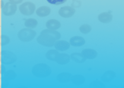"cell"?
Here are the masks:
<instances>
[{
	"mask_svg": "<svg viewBox=\"0 0 124 88\" xmlns=\"http://www.w3.org/2000/svg\"><path fill=\"white\" fill-rule=\"evenodd\" d=\"M24 25L28 29H34L37 25V21L34 19H28L25 20L24 21Z\"/></svg>",
	"mask_w": 124,
	"mask_h": 88,
	"instance_id": "cell-20",
	"label": "cell"
},
{
	"mask_svg": "<svg viewBox=\"0 0 124 88\" xmlns=\"http://www.w3.org/2000/svg\"><path fill=\"white\" fill-rule=\"evenodd\" d=\"M79 31L82 33V34H88L89 32H91V27L89 25L85 24L80 26L79 28Z\"/></svg>",
	"mask_w": 124,
	"mask_h": 88,
	"instance_id": "cell-22",
	"label": "cell"
},
{
	"mask_svg": "<svg viewBox=\"0 0 124 88\" xmlns=\"http://www.w3.org/2000/svg\"><path fill=\"white\" fill-rule=\"evenodd\" d=\"M9 42H10V38L7 35H1V45L2 46L6 45Z\"/></svg>",
	"mask_w": 124,
	"mask_h": 88,
	"instance_id": "cell-23",
	"label": "cell"
},
{
	"mask_svg": "<svg viewBox=\"0 0 124 88\" xmlns=\"http://www.w3.org/2000/svg\"><path fill=\"white\" fill-rule=\"evenodd\" d=\"M70 43L66 41H62V40H58L56 41L55 45H54V47L56 50L58 51H66L70 47Z\"/></svg>",
	"mask_w": 124,
	"mask_h": 88,
	"instance_id": "cell-8",
	"label": "cell"
},
{
	"mask_svg": "<svg viewBox=\"0 0 124 88\" xmlns=\"http://www.w3.org/2000/svg\"><path fill=\"white\" fill-rule=\"evenodd\" d=\"M71 59L76 63H84L86 60V58L82 53H72L71 54Z\"/></svg>",
	"mask_w": 124,
	"mask_h": 88,
	"instance_id": "cell-17",
	"label": "cell"
},
{
	"mask_svg": "<svg viewBox=\"0 0 124 88\" xmlns=\"http://www.w3.org/2000/svg\"><path fill=\"white\" fill-rule=\"evenodd\" d=\"M51 9L48 6H41L36 10V14L40 17H46L50 14Z\"/></svg>",
	"mask_w": 124,
	"mask_h": 88,
	"instance_id": "cell-13",
	"label": "cell"
},
{
	"mask_svg": "<svg viewBox=\"0 0 124 88\" xmlns=\"http://www.w3.org/2000/svg\"><path fill=\"white\" fill-rule=\"evenodd\" d=\"M23 0H9V2L11 3H12V4H15V5H17V4H20L22 2Z\"/></svg>",
	"mask_w": 124,
	"mask_h": 88,
	"instance_id": "cell-26",
	"label": "cell"
},
{
	"mask_svg": "<svg viewBox=\"0 0 124 88\" xmlns=\"http://www.w3.org/2000/svg\"><path fill=\"white\" fill-rule=\"evenodd\" d=\"M81 5H82V2L80 1H78V0H73L72 4V6L74 8H79Z\"/></svg>",
	"mask_w": 124,
	"mask_h": 88,
	"instance_id": "cell-25",
	"label": "cell"
},
{
	"mask_svg": "<svg viewBox=\"0 0 124 88\" xmlns=\"http://www.w3.org/2000/svg\"><path fill=\"white\" fill-rule=\"evenodd\" d=\"M2 9L3 15L6 16H10V15H13L15 14L16 11H17V6H16L15 4L7 2L4 5V7Z\"/></svg>",
	"mask_w": 124,
	"mask_h": 88,
	"instance_id": "cell-7",
	"label": "cell"
},
{
	"mask_svg": "<svg viewBox=\"0 0 124 88\" xmlns=\"http://www.w3.org/2000/svg\"><path fill=\"white\" fill-rule=\"evenodd\" d=\"M82 54H83V56L86 59H94L97 56H98V53L96 51L93 50V49H84L82 51Z\"/></svg>",
	"mask_w": 124,
	"mask_h": 88,
	"instance_id": "cell-12",
	"label": "cell"
},
{
	"mask_svg": "<svg viewBox=\"0 0 124 88\" xmlns=\"http://www.w3.org/2000/svg\"><path fill=\"white\" fill-rule=\"evenodd\" d=\"M46 29L50 30H57L61 27V24L60 21L56 19H50L46 21Z\"/></svg>",
	"mask_w": 124,
	"mask_h": 88,
	"instance_id": "cell-11",
	"label": "cell"
},
{
	"mask_svg": "<svg viewBox=\"0 0 124 88\" xmlns=\"http://www.w3.org/2000/svg\"><path fill=\"white\" fill-rule=\"evenodd\" d=\"M98 20L102 23H109L113 20V15L109 12H102L98 15Z\"/></svg>",
	"mask_w": 124,
	"mask_h": 88,
	"instance_id": "cell-14",
	"label": "cell"
},
{
	"mask_svg": "<svg viewBox=\"0 0 124 88\" xmlns=\"http://www.w3.org/2000/svg\"><path fill=\"white\" fill-rule=\"evenodd\" d=\"M116 77V73L114 71L112 70H107L102 75L101 77V80L104 82H110L113 80Z\"/></svg>",
	"mask_w": 124,
	"mask_h": 88,
	"instance_id": "cell-15",
	"label": "cell"
},
{
	"mask_svg": "<svg viewBox=\"0 0 124 88\" xmlns=\"http://www.w3.org/2000/svg\"><path fill=\"white\" fill-rule=\"evenodd\" d=\"M3 71H5V68H3V66H1V74H3Z\"/></svg>",
	"mask_w": 124,
	"mask_h": 88,
	"instance_id": "cell-27",
	"label": "cell"
},
{
	"mask_svg": "<svg viewBox=\"0 0 124 88\" xmlns=\"http://www.w3.org/2000/svg\"><path fill=\"white\" fill-rule=\"evenodd\" d=\"M66 1H67V0H47V2L49 3L53 4V5H56L63 4Z\"/></svg>",
	"mask_w": 124,
	"mask_h": 88,
	"instance_id": "cell-24",
	"label": "cell"
},
{
	"mask_svg": "<svg viewBox=\"0 0 124 88\" xmlns=\"http://www.w3.org/2000/svg\"><path fill=\"white\" fill-rule=\"evenodd\" d=\"M72 83L75 85H82L85 83V79L82 75H74L72 77L71 79Z\"/></svg>",
	"mask_w": 124,
	"mask_h": 88,
	"instance_id": "cell-18",
	"label": "cell"
},
{
	"mask_svg": "<svg viewBox=\"0 0 124 88\" xmlns=\"http://www.w3.org/2000/svg\"><path fill=\"white\" fill-rule=\"evenodd\" d=\"M70 45L74 47H80L85 44V41L82 37L80 36H74L70 38L69 41Z\"/></svg>",
	"mask_w": 124,
	"mask_h": 88,
	"instance_id": "cell-9",
	"label": "cell"
},
{
	"mask_svg": "<svg viewBox=\"0 0 124 88\" xmlns=\"http://www.w3.org/2000/svg\"><path fill=\"white\" fill-rule=\"evenodd\" d=\"M72 75L69 73H61L56 77V80L60 83H68L71 81Z\"/></svg>",
	"mask_w": 124,
	"mask_h": 88,
	"instance_id": "cell-16",
	"label": "cell"
},
{
	"mask_svg": "<svg viewBox=\"0 0 124 88\" xmlns=\"http://www.w3.org/2000/svg\"><path fill=\"white\" fill-rule=\"evenodd\" d=\"M17 60V57L15 54L8 51H1V62L2 64H11Z\"/></svg>",
	"mask_w": 124,
	"mask_h": 88,
	"instance_id": "cell-4",
	"label": "cell"
},
{
	"mask_svg": "<svg viewBox=\"0 0 124 88\" xmlns=\"http://www.w3.org/2000/svg\"><path fill=\"white\" fill-rule=\"evenodd\" d=\"M59 54H60V53H59L58 50H50L49 51L46 52V58L50 60L56 61V59L58 57Z\"/></svg>",
	"mask_w": 124,
	"mask_h": 88,
	"instance_id": "cell-19",
	"label": "cell"
},
{
	"mask_svg": "<svg viewBox=\"0 0 124 88\" xmlns=\"http://www.w3.org/2000/svg\"><path fill=\"white\" fill-rule=\"evenodd\" d=\"M75 9L72 6H65L62 7L59 10V15L62 18H70L75 14Z\"/></svg>",
	"mask_w": 124,
	"mask_h": 88,
	"instance_id": "cell-6",
	"label": "cell"
},
{
	"mask_svg": "<svg viewBox=\"0 0 124 88\" xmlns=\"http://www.w3.org/2000/svg\"><path fill=\"white\" fill-rule=\"evenodd\" d=\"M36 6L35 5L31 2H26L20 5L19 10L21 14L24 15H32L35 11Z\"/></svg>",
	"mask_w": 124,
	"mask_h": 88,
	"instance_id": "cell-5",
	"label": "cell"
},
{
	"mask_svg": "<svg viewBox=\"0 0 124 88\" xmlns=\"http://www.w3.org/2000/svg\"><path fill=\"white\" fill-rule=\"evenodd\" d=\"M32 74L37 78H46L50 75L51 68L46 64H37L32 68Z\"/></svg>",
	"mask_w": 124,
	"mask_h": 88,
	"instance_id": "cell-2",
	"label": "cell"
},
{
	"mask_svg": "<svg viewBox=\"0 0 124 88\" xmlns=\"http://www.w3.org/2000/svg\"><path fill=\"white\" fill-rule=\"evenodd\" d=\"M61 35L56 30L45 29L43 30L39 37H37V41L40 45L46 47L54 46L56 41L60 40Z\"/></svg>",
	"mask_w": 124,
	"mask_h": 88,
	"instance_id": "cell-1",
	"label": "cell"
},
{
	"mask_svg": "<svg viewBox=\"0 0 124 88\" xmlns=\"http://www.w3.org/2000/svg\"><path fill=\"white\" fill-rule=\"evenodd\" d=\"M37 33L35 31L32 30L31 29H22L21 30L19 31L18 37L19 38V40L24 42H28L32 41L36 36Z\"/></svg>",
	"mask_w": 124,
	"mask_h": 88,
	"instance_id": "cell-3",
	"label": "cell"
},
{
	"mask_svg": "<svg viewBox=\"0 0 124 88\" xmlns=\"http://www.w3.org/2000/svg\"><path fill=\"white\" fill-rule=\"evenodd\" d=\"M16 78V74L14 70H8L5 73L4 78L6 80H12Z\"/></svg>",
	"mask_w": 124,
	"mask_h": 88,
	"instance_id": "cell-21",
	"label": "cell"
},
{
	"mask_svg": "<svg viewBox=\"0 0 124 88\" xmlns=\"http://www.w3.org/2000/svg\"><path fill=\"white\" fill-rule=\"evenodd\" d=\"M70 59H71V56H69V54L61 53L58 55V57L56 59V62L59 64H66L69 62Z\"/></svg>",
	"mask_w": 124,
	"mask_h": 88,
	"instance_id": "cell-10",
	"label": "cell"
}]
</instances>
